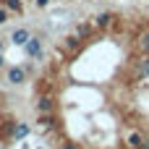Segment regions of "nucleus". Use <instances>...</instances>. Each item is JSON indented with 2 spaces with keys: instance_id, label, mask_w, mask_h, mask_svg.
<instances>
[{
  "instance_id": "f257e3e1",
  "label": "nucleus",
  "mask_w": 149,
  "mask_h": 149,
  "mask_svg": "<svg viewBox=\"0 0 149 149\" xmlns=\"http://www.w3.org/2000/svg\"><path fill=\"white\" fill-rule=\"evenodd\" d=\"M5 81H8L10 86H21V84L26 81V68H24V65H10V68L5 71Z\"/></svg>"
},
{
  "instance_id": "f03ea898",
  "label": "nucleus",
  "mask_w": 149,
  "mask_h": 149,
  "mask_svg": "<svg viewBox=\"0 0 149 149\" xmlns=\"http://www.w3.org/2000/svg\"><path fill=\"white\" fill-rule=\"evenodd\" d=\"M31 37H34V34H31V31H29L26 26H18V29H16L13 34H10V42H13L16 47H26V42H29Z\"/></svg>"
},
{
  "instance_id": "7ed1b4c3",
  "label": "nucleus",
  "mask_w": 149,
  "mask_h": 149,
  "mask_svg": "<svg viewBox=\"0 0 149 149\" xmlns=\"http://www.w3.org/2000/svg\"><path fill=\"white\" fill-rule=\"evenodd\" d=\"M34 110H37L39 115H50V113L55 110V100H52L50 94H45V97H39V100L34 102Z\"/></svg>"
},
{
  "instance_id": "20e7f679",
  "label": "nucleus",
  "mask_w": 149,
  "mask_h": 149,
  "mask_svg": "<svg viewBox=\"0 0 149 149\" xmlns=\"http://www.w3.org/2000/svg\"><path fill=\"white\" fill-rule=\"evenodd\" d=\"M113 21H115V13H113V10H100V13L94 16V26H97V29H107Z\"/></svg>"
},
{
  "instance_id": "39448f33",
  "label": "nucleus",
  "mask_w": 149,
  "mask_h": 149,
  "mask_svg": "<svg viewBox=\"0 0 149 149\" xmlns=\"http://www.w3.org/2000/svg\"><path fill=\"white\" fill-rule=\"evenodd\" d=\"M24 52H26L29 58H42V39H39V37H31V39L26 42Z\"/></svg>"
},
{
  "instance_id": "423d86ee",
  "label": "nucleus",
  "mask_w": 149,
  "mask_h": 149,
  "mask_svg": "<svg viewBox=\"0 0 149 149\" xmlns=\"http://www.w3.org/2000/svg\"><path fill=\"white\" fill-rule=\"evenodd\" d=\"M136 79H139V81H147L149 79V55L144 60H139V65H136Z\"/></svg>"
},
{
  "instance_id": "0eeeda50",
  "label": "nucleus",
  "mask_w": 149,
  "mask_h": 149,
  "mask_svg": "<svg viewBox=\"0 0 149 149\" xmlns=\"http://www.w3.org/2000/svg\"><path fill=\"white\" fill-rule=\"evenodd\" d=\"M13 136H16V139H26V136H29V126H26V123H18V126L13 128Z\"/></svg>"
},
{
  "instance_id": "6e6552de",
  "label": "nucleus",
  "mask_w": 149,
  "mask_h": 149,
  "mask_svg": "<svg viewBox=\"0 0 149 149\" xmlns=\"http://www.w3.org/2000/svg\"><path fill=\"white\" fill-rule=\"evenodd\" d=\"M79 42H81V37H79V34L65 37V47H68V50H76V47H79Z\"/></svg>"
},
{
  "instance_id": "1a4fd4ad",
  "label": "nucleus",
  "mask_w": 149,
  "mask_h": 149,
  "mask_svg": "<svg viewBox=\"0 0 149 149\" xmlns=\"http://www.w3.org/2000/svg\"><path fill=\"white\" fill-rule=\"evenodd\" d=\"M8 10H16V13H24V3L21 0H5Z\"/></svg>"
},
{
  "instance_id": "9d476101",
  "label": "nucleus",
  "mask_w": 149,
  "mask_h": 149,
  "mask_svg": "<svg viewBox=\"0 0 149 149\" xmlns=\"http://www.w3.org/2000/svg\"><path fill=\"white\" fill-rule=\"evenodd\" d=\"M139 50H141V55H149V31H147V34H141V39H139Z\"/></svg>"
},
{
  "instance_id": "9b49d317",
  "label": "nucleus",
  "mask_w": 149,
  "mask_h": 149,
  "mask_svg": "<svg viewBox=\"0 0 149 149\" xmlns=\"http://www.w3.org/2000/svg\"><path fill=\"white\" fill-rule=\"evenodd\" d=\"M141 144H144V141H141V134H136V131H134V134L128 136V147L139 149V147H141Z\"/></svg>"
},
{
  "instance_id": "f8f14e48",
  "label": "nucleus",
  "mask_w": 149,
  "mask_h": 149,
  "mask_svg": "<svg viewBox=\"0 0 149 149\" xmlns=\"http://www.w3.org/2000/svg\"><path fill=\"white\" fill-rule=\"evenodd\" d=\"M8 18H10V10H8V5L3 3V5H0V26H5Z\"/></svg>"
},
{
  "instance_id": "ddd939ff",
  "label": "nucleus",
  "mask_w": 149,
  "mask_h": 149,
  "mask_svg": "<svg viewBox=\"0 0 149 149\" xmlns=\"http://www.w3.org/2000/svg\"><path fill=\"white\" fill-rule=\"evenodd\" d=\"M76 34H79L81 39H84V37H89V24H79V26H76Z\"/></svg>"
},
{
  "instance_id": "4468645a",
  "label": "nucleus",
  "mask_w": 149,
  "mask_h": 149,
  "mask_svg": "<svg viewBox=\"0 0 149 149\" xmlns=\"http://www.w3.org/2000/svg\"><path fill=\"white\" fill-rule=\"evenodd\" d=\"M34 5H37V8H47V5H50V0H34Z\"/></svg>"
},
{
  "instance_id": "2eb2a0df",
  "label": "nucleus",
  "mask_w": 149,
  "mask_h": 149,
  "mask_svg": "<svg viewBox=\"0 0 149 149\" xmlns=\"http://www.w3.org/2000/svg\"><path fill=\"white\" fill-rule=\"evenodd\" d=\"M63 149H79V147H76V144H65Z\"/></svg>"
},
{
  "instance_id": "dca6fc26",
  "label": "nucleus",
  "mask_w": 149,
  "mask_h": 149,
  "mask_svg": "<svg viewBox=\"0 0 149 149\" xmlns=\"http://www.w3.org/2000/svg\"><path fill=\"white\" fill-rule=\"evenodd\" d=\"M3 65H5V58H3V52H0V68H3Z\"/></svg>"
},
{
  "instance_id": "f3484780",
  "label": "nucleus",
  "mask_w": 149,
  "mask_h": 149,
  "mask_svg": "<svg viewBox=\"0 0 149 149\" xmlns=\"http://www.w3.org/2000/svg\"><path fill=\"white\" fill-rule=\"evenodd\" d=\"M0 52H3V39H0Z\"/></svg>"
},
{
  "instance_id": "a211bd4d",
  "label": "nucleus",
  "mask_w": 149,
  "mask_h": 149,
  "mask_svg": "<svg viewBox=\"0 0 149 149\" xmlns=\"http://www.w3.org/2000/svg\"><path fill=\"white\" fill-rule=\"evenodd\" d=\"M81 3H89V0H81Z\"/></svg>"
},
{
  "instance_id": "6ab92c4d",
  "label": "nucleus",
  "mask_w": 149,
  "mask_h": 149,
  "mask_svg": "<svg viewBox=\"0 0 149 149\" xmlns=\"http://www.w3.org/2000/svg\"><path fill=\"white\" fill-rule=\"evenodd\" d=\"M0 149H3V144H0Z\"/></svg>"
}]
</instances>
